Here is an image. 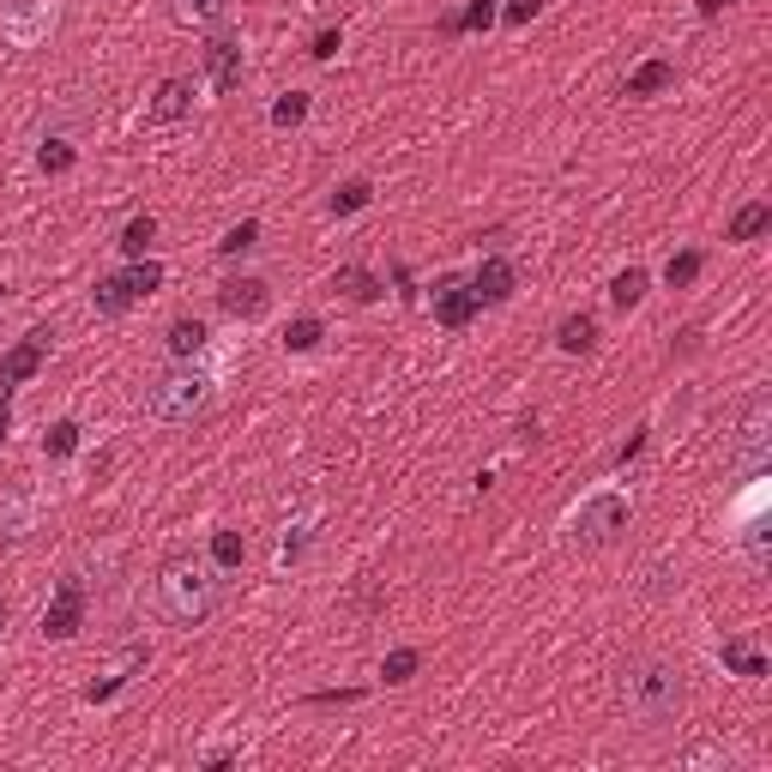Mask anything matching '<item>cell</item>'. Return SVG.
<instances>
[{"label": "cell", "instance_id": "cell-19", "mask_svg": "<svg viewBox=\"0 0 772 772\" xmlns=\"http://www.w3.org/2000/svg\"><path fill=\"white\" fill-rule=\"evenodd\" d=\"M332 290H338L344 302H374V296H381V277H374L368 265H338Z\"/></svg>", "mask_w": 772, "mask_h": 772}, {"label": "cell", "instance_id": "cell-35", "mask_svg": "<svg viewBox=\"0 0 772 772\" xmlns=\"http://www.w3.org/2000/svg\"><path fill=\"white\" fill-rule=\"evenodd\" d=\"M458 19V31H489L495 19H501V7H495V0H470L465 12H453Z\"/></svg>", "mask_w": 772, "mask_h": 772}, {"label": "cell", "instance_id": "cell-4", "mask_svg": "<svg viewBox=\"0 0 772 772\" xmlns=\"http://www.w3.org/2000/svg\"><path fill=\"white\" fill-rule=\"evenodd\" d=\"M627 495L622 489H591L586 501L567 513V543H579V549H603V543H615L627 531Z\"/></svg>", "mask_w": 772, "mask_h": 772}, {"label": "cell", "instance_id": "cell-16", "mask_svg": "<svg viewBox=\"0 0 772 772\" xmlns=\"http://www.w3.org/2000/svg\"><path fill=\"white\" fill-rule=\"evenodd\" d=\"M670 84H676V60H646V67L627 72L622 96H658V91H670Z\"/></svg>", "mask_w": 772, "mask_h": 772}, {"label": "cell", "instance_id": "cell-26", "mask_svg": "<svg viewBox=\"0 0 772 772\" xmlns=\"http://www.w3.org/2000/svg\"><path fill=\"white\" fill-rule=\"evenodd\" d=\"M72 163H79V151H72L67 139H43V151H36V169H43V175H67Z\"/></svg>", "mask_w": 772, "mask_h": 772}, {"label": "cell", "instance_id": "cell-22", "mask_svg": "<svg viewBox=\"0 0 772 772\" xmlns=\"http://www.w3.org/2000/svg\"><path fill=\"white\" fill-rule=\"evenodd\" d=\"M700 265H706V253H700V248L670 253V265H663V284H670V290H688V284L700 277Z\"/></svg>", "mask_w": 772, "mask_h": 772}, {"label": "cell", "instance_id": "cell-41", "mask_svg": "<svg viewBox=\"0 0 772 772\" xmlns=\"http://www.w3.org/2000/svg\"><path fill=\"white\" fill-rule=\"evenodd\" d=\"M7 429H12V417H7V398H0V441H7Z\"/></svg>", "mask_w": 772, "mask_h": 772}, {"label": "cell", "instance_id": "cell-17", "mask_svg": "<svg viewBox=\"0 0 772 772\" xmlns=\"http://www.w3.org/2000/svg\"><path fill=\"white\" fill-rule=\"evenodd\" d=\"M205 338H212V332H205V320L181 314V320H169V356H175V362H193V356L205 350Z\"/></svg>", "mask_w": 772, "mask_h": 772}, {"label": "cell", "instance_id": "cell-21", "mask_svg": "<svg viewBox=\"0 0 772 772\" xmlns=\"http://www.w3.org/2000/svg\"><path fill=\"white\" fill-rule=\"evenodd\" d=\"M718 658L730 663L736 676H767V658H760V651L748 646V639H724V646H718Z\"/></svg>", "mask_w": 772, "mask_h": 772}, {"label": "cell", "instance_id": "cell-14", "mask_svg": "<svg viewBox=\"0 0 772 772\" xmlns=\"http://www.w3.org/2000/svg\"><path fill=\"white\" fill-rule=\"evenodd\" d=\"M477 314H483V302L470 296V284H441V296H434V320H441L446 332H465Z\"/></svg>", "mask_w": 772, "mask_h": 772}, {"label": "cell", "instance_id": "cell-40", "mask_svg": "<svg viewBox=\"0 0 772 772\" xmlns=\"http://www.w3.org/2000/svg\"><path fill=\"white\" fill-rule=\"evenodd\" d=\"M724 7H730V0H700V19H718Z\"/></svg>", "mask_w": 772, "mask_h": 772}, {"label": "cell", "instance_id": "cell-29", "mask_svg": "<svg viewBox=\"0 0 772 772\" xmlns=\"http://www.w3.org/2000/svg\"><path fill=\"white\" fill-rule=\"evenodd\" d=\"M320 338H326V326L314 320V314H302V320H290V332H284V350H296V356H302V350H314V344H320Z\"/></svg>", "mask_w": 772, "mask_h": 772}, {"label": "cell", "instance_id": "cell-31", "mask_svg": "<svg viewBox=\"0 0 772 772\" xmlns=\"http://www.w3.org/2000/svg\"><path fill=\"white\" fill-rule=\"evenodd\" d=\"M308 537H314V519H296V525H284V537H277V561H302Z\"/></svg>", "mask_w": 772, "mask_h": 772}, {"label": "cell", "instance_id": "cell-36", "mask_svg": "<svg viewBox=\"0 0 772 772\" xmlns=\"http://www.w3.org/2000/svg\"><path fill=\"white\" fill-rule=\"evenodd\" d=\"M175 19L181 24H212V19H224V0H175Z\"/></svg>", "mask_w": 772, "mask_h": 772}, {"label": "cell", "instance_id": "cell-8", "mask_svg": "<svg viewBox=\"0 0 772 772\" xmlns=\"http://www.w3.org/2000/svg\"><path fill=\"white\" fill-rule=\"evenodd\" d=\"M55 19H60V0H7L0 7V36L19 48H36L55 31Z\"/></svg>", "mask_w": 772, "mask_h": 772}, {"label": "cell", "instance_id": "cell-38", "mask_svg": "<svg viewBox=\"0 0 772 772\" xmlns=\"http://www.w3.org/2000/svg\"><path fill=\"white\" fill-rule=\"evenodd\" d=\"M362 688H320V694H308V706H356Z\"/></svg>", "mask_w": 772, "mask_h": 772}, {"label": "cell", "instance_id": "cell-7", "mask_svg": "<svg viewBox=\"0 0 772 772\" xmlns=\"http://www.w3.org/2000/svg\"><path fill=\"white\" fill-rule=\"evenodd\" d=\"M748 489L736 495V549L748 555V561H767V470L760 477H742Z\"/></svg>", "mask_w": 772, "mask_h": 772}, {"label": "cell", "instance_id": "cell-27", "mask_svg": "<svg viewBox=\"0 0 772 772\" xmlns=\"http://www.w3.org/2000/svg\"><path fill=\"white\" fill-rule=\"evenodd\" d=\"M422 670V651L417 646H398V651H386V663H381V676H386V682H410V676H417Z\"/></svg>", "mask_w": 772, "mask_h": 772}, {"label": "cell", "instance_id": "cell-15", "mask_svg": "<svg viewBox=\"0 0 772 772\" xmlns=\"http://www.w3.org/2000/svg\"><path fill=\"white\" fill-rule=\"evenodd\" d=\"M513 284H519V272L501 260V253H489V260L477 265V277H470V296L489 308V302H507V296H513Z\"/></svg>", "mask_w": 772, "mask_h": 772}, {"label": "cell", "instance_id": "cell-11", "mask_svg": "<svg viewBox=\"0 0 772 772\" xmlns=\"http://www.w3.org/2000/svg\"><path fill=\"white\" fill-rule=\"evenodd\" d=\"M205 79H212V91H236L241 84V43L229 31H217L205 43Z\"/></svg>", "mask_w": 772, "mask_h": 772}, {"label": "cell", "instance_id": "cell-33", "mask_svg": "<svg viewBox=\"0 0 772 772\" xmlns=\"http://www.w3.org/2000/svg\"><path fill=\"white\" fill-rule=\"evenodd\" d=\"M374 200V188L368 181H344V188L332 193V217H350V212H362V205Z\"/></svg>", "mask_w": 772, "mask_h": 772}, {"label": "cell", "instance_id": "cell-39", "mask_svg": "<svg viewBox=\"0 0 772 772\" xmlns=\"http://www.w3.org/2000/svg\"><path fill=\"white\" fill-rule=\"evenodd\" d=\"M338 48H344V31H320V36H314V48H308V55H314V60H332Z\"/></svg>", "mask_w": 772, "mask_h": 772}, {"label": "cell", "instance_id": "cell-12", "mask_svg": "<svg viewBox=\"0 0 772 772\" xmlns=\"http://www.w3.org/2000/svg\"><path fill=\"white\" fill-rule=\"evenodd\" d=\"M48 338H55V332H48V326H36L24 344H12V350H7V362H0V381H7V386L31 381V374L43 368V356H48Z\"/></svg>", "mask_w": 772, "mask_h": 772}, {"label": "cell", "instance_id": "cell-28", "mask_svg": "<svg viewBox=\"0 0 772 772\" xmlns=\"http://www.w3.org/2000/svg\"><path fill=\"white\" fill-rule=\"evenodd\" d=\"M24 525H31V495H7L0 501V537H24Z\"/></svg>", "mask_w": 772, "mask_h": 772}, {"label": "cell", "instance_id": "cell-6", "mask_svg": "<svg viewBox=\"0 0 772 772\" xmlns=\"http://www.w3.org/2000/svg\"><path fill=\"white\" fill-rule=\"evenodd\" d=\"M157 284H163V265H151V260H133L127 272L103 277V284L91 290V308H96V314H127L133 302H145Z\"/></svg>", "mask_w": 772, "mask_h": 772}, {"label": "cell", "instance_id": "cell-30", "mask_svg": "<svg viewBox=\"0 0 772 772\" xmlns=\"http://www.w3.org/2000/svg\"><path fill=\"white\" fill-rule=\"evenodd\" d=\"M308 121V91H290L272 103V127H302Z\"/></svg>", "mask_w": 772, "mask_h": 772}, {"label": "cell", "instance_id": "cell-42", "mask_svg": "<svg viewBox=\"0 0 772 772\" xmlns=\"http://www.w3.org/2000/svg\"><path fill=\"white\" fill-rule=\"evenodd\" d=\"M0 627H7V603H0Z\"/></svg>", "mask_w": 772, "mask_h": 772}, {"label": "cell", "instance_id": "cell-37", "mask_svg": "<svg viewBox=\"0 0 772 772\" xmlns=\"http://www.w3.org/2000/svg\"><path fill=\"white\" fill-rule=\"evenodd\" d=\"M537 12H543V0H507V7H501V24H513V31H525V24L537 19Z\"/></svg>", "mask_w": 772, "mask_h": 772}, {"label": "cell", "instance_id": "cell-3", "mask_svg": "<svg viewBox=\"0 0 772 772\" xmlns=\"http://www.w3.org/2000/svg\"><path fill=\"white\" fill-rule=\"evenodd\" d=\"M205 405H212V374L193 368V362L169 368L163 381H151V393H145V417L151 422H193Z\"/></svg>", "mask_w": 772, "mask_h": 772}, {"label": "cell", "instance_id": "cell-34", "mask_svg": "<svg viewBox=\"0 0 772 772\" xmlns=\"http://www.w3.org/2000/svg\"><path fill=\"white\" fill-rule=\"evenodd\" d=\"M253 241H260V224H253V217H241V224L229 229L224 241H217V253H224V260H236V253H248Z\"/></svg>", "mask_w": 772, "mask_h": 772}, {"label": "cell", "instance_id": "cell-1", "mask_svg": "<svg viewBox=\"0 0 772 772\" xmlns=\"http://www.w3.org/2000/svg\"><path fill=\"white\" fill-rule=\"evenodd\" d=\"M217 598H224V579H217V567L200 561V555H175V561H163V574H157V610L175 627H205L217 610Z\"/></svg>", "mask_w": 772, "mask_h": 772}, {"label": "cell", "instance_id": "cell-32", "mask_svg": "<svg viewBox=\"0 0 772 772\" xmlns=\"http://www.w3.org/2000/svg\"><path fill=\"white\" fill-rule=\"evenodd\" d=\"M72 446H79V422H72V417H60L55 429L43 434V453H48V458H67Z\"/></svg>", "mask_w": 772, "mask_h": 772}, {"label": "cell", "instance_id": "cell-23", "mask_svg": "<svg viewBox=\"0 0 772 772\" xmlns=\"http://www.w3.org/2000/svg\"><path fill=\"white\" fill-rule=\"evenodd\" d=\"M767 224H772V205H767V200L742 205V212L730 217V241H754V236H760V229H767Z\"/></svg>", "mask_w": 772, "mask_h": 772}, {"label": "cell", "instance_id": "cell-9", "mask_svg": "<svg viewBox=\"0 0 772 772\" xmlns=\"http://www.w3.org/2000/svg\"><path fill=\"white\" fill-rule=\"evenodd\" d=\"M79 627H84V586L67 574L55 586V603L43 610V639H72Z\"/></svg>", "mask_w": 772, "mask_h": 772}, {"label": "cell", "instance_id": "cell-20", "mask_svg": "<svg viewBox=\"0 0 772 772\" xmlns=\"http://www.w3.org/2000/svg\"><path fill=\"white\" fill-rule=\"evenodd\" d=\"M646 284H651V277L646 272H639V265H627V272H615V284H610V302H615V308H639V302H646Z\"/></svg>", "mask_w": 772, "mask_h": 772}, {"label": "cell", "instance_id": "cell-2", "mask_svg": "<svg viewBox=\"0 0 772 772\" xmlns=\"http://www.w3.org/2000/svg\"><path fill=\"white\" fill-rule=\"evenodd\" d=\"M615 700L634 724H663L682 712V670L663 658H627L615 676Z\"/></svg>", "mask_w": 772, "mask_h": 772}, {"label": "cell", "instance_id": "cell-10", "mask_svg": "<svg viewBox=\"0 0 772 772\" xmlns=\"http://www.w3.org/2000/svg\"><path fill=\"white\" fill-rule=\"evenodd\" d=\"M217 308H224L229 320H260V314L272 308V290H265V277H224V284H217Z\"/></svg>", "mask_w": 772, "mask_h": 772}, {"label": "cell", "instance_id": "cell-24", "mask_svg": "<svg viewBox=\"0 0 772 772\" xmlns=\"http://www.w3.org/2000/svg\"><path fill=\"white\" fill-rule=\"evenodd\" d=\"M151 236H157V217H151V212H139L127 229H121V241H115V248L127 253V260H139V253L151 248Z\"/></svg>", "mask_w": 772, "mask_h": 772}, {"label": "cell", "instance_id": "cell-18", "mask_svg": "<svg viewBox=\"0 0 772 772\" xmlns=\"http://www.w3.org/2000/svg\"><path fill=\"white\" fill-rule=\"evenodd\" d=\"M555 344H561L567 356H586V350L598 344V320H591V314H567V320L555 326Z\"/></svg>", "mask_w": 772, "mask_h": 772}, {"label": "cell", "instance_id": "cell-5", "mask_svg": "<svg viewBox=\"0 0 772 772\" xmlns=\"http://www.w3.org/2000/svg\"><path fill=\"white\" fill-rule=\"evenodd\" d=\"M772 458V398L754 393L742 405V417H736V434H730V465L742 470V477H760Z\"/></svg>", "mask_w": 772, "mask_h": 772}, {"label": "cell", "instance_id": "cell-13", "mask_svg": "<svg viewBox=\"0 0 772 772\" xmlns=\"http://www.w3.org/2000/svg\"><path fill=\"white\" fill-rule=\"evenodd\" d=\"M188 109H193V79H163L151 109H145V121L151 127H175V121H188Z\"/></svg>", "mask_w": 772, "mask_h": 772}, {"label": "cell", "instance_id": "cell-25", "mask_svg": "<svg viewBox=\"0 0 772 772\" xmlns=\"http://www.w3.org/2000/svg\"><path fill=\"white\" fill-rule=\"evenodd\" d=\"M241 555H248V543H241V531H212V567H217V574H229V567H241Z\"/></svg>", "mask_w": 772, "mask_h": 772}]
</instances>
